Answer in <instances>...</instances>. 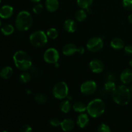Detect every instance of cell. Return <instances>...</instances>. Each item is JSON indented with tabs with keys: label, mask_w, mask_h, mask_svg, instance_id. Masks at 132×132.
<instances>
[{
	"label": "cell",
	"mask_w": 132,
	"mask_h": 132,
	"mask_svg": "<svg viewBox=\"0 0 132 132\" xmlns=\"http://www.w3.org/2000/svg\"><path fill=\"white\" fill-rule=\"evenodd\" d=\"M128 21L130 22V23L132 24V14L129 15L128 18Z\"/></svg>",
	"instance_id": "cell-38"
},
{
	"label": "cell",
	"mask_w": 132,
	"mask_h": 132,
	"mask_svg": "<svg viewBox=\"0 0 132 132\" xmlns=\"http://www.w3.org/2000/svg\"><path fill=\"white\" fill-rule=\"evenodd\" d=\"M97 132H111L110 128L106 124H101L97 128Z\"/></svg>",
	"instance_id": "cell-31"
},
{
	"label": "cell",
	"mask_w": 132,
	"mask_h": 132,
	"mask_svg": "<svg viewBox=\"0 0 132 132\" xmlns=\"http://www.w3.org/2000/svg\"><path fill=\"white\" fill-rule=\"evenodd\" d=\"M130 92H131V93L132 94V85H131V87H130Z\"/></svg>",
	"instance_id": "cell-41"
},
{
	"label": "cell",
	"mask_w": 132,
	"mask_h": 132,
	"mask_svg": "<svg viewBox=\"0 0 132 132\" xmlns=\"http://www.w3.org/2000/svg\"><path fill=\"white\" fill-rule=\"evenodd\" d=\"M31 73L26 71L23 72L19 76V80L23 83H28L31 79Z\"/></svg>",
	"instance_id": "cell-27"
},
{
	"label": "cell",
	"mask_w": 132,
	"mask_h": 132,
	"mask_svg": "<svg viewBox=\"0 0 132 132\" xmlns=\"http://www.w3.org/2000/svg\"><path fill=\"white\" fill-rule=\"evenodd\" d=\"M45 5L48 11L50 12H54L59 8V3L58 0H46Z\"/></svg>",
	"instance_id": "cell-17"
},
{
	"label": "cell",
	"mask_w": 132,
	"mask_h": 132,
	"mask_svg": "<svg viewBox=\"0 0 132 132\" xmlns=\"http://www.w3.org/2000/svg\"><path fill=\"white\" fill-rule=\"evenodd\" d=\"M87 18V13L83 9H80L77 10L75 14V18L79 22H82Z\"/></svg>",
	"instance_id": "cell-22"
},
{
	"label": "cell",
	"mask_w": 132,
	"mask_h": 132,
	"mask_svg": "<svg viewBox=\"0 0 132 132\" xmlns=\"http://www.w3.org/2000/svg\"><path fill=\"white\" fill-rule=\"evenodd\" d=\"M107 79L108 81H113L114 82L115 80H116V76L113 73H110L107 77Z\"/></svg>",
	"instance_id": "cell-36"
},
{
	"label": "cell",
	"mask_w": 132,
	"mask_h": 132,
	"mask_svg": "<svg viewBox=\"0 0 132 132\" xmlns=\"http://www.w3.org/2000/svg\"><path fill=\"white\" fill-rule=\"evenodd\" d=\"M104 46V42L101 37H94L90 39L86 44L87 49L91 52H97L100 51Z\"/></svg>",
	"instance_id": "cell-7"
},
{
	"label": "cell",
	"mask_w": 132,
	"mask_h": 132,
	"mask_svg": "<svg viewBox=\"0 0 132 132\" xmlns=\"http://www.w3.org/2000/svg\"><path fill=\"white\" fill-rule=\"evenodd\" d=\"M60 126L64 131H70L74 128L75 123L71 119H65L61 121Z\"/></svg>",
	"instance_id": "cell-15"
},
{
	"label": "cell",
	"mask_w": 132,
	"mask_h": 132,
	"mask_svg": "<svg viewBox=\"0 0 132 132\" xmlns=\"http://www.w3.org/2000/svg\"><path fill=\"white\" fill-rule=\"evenodd\" d=\"M31 45L34 47L41 48L46 45L48 37L46 34L42 30H37L31 34L29 37Z\"/></svg>",
	"instance_id": "cell-5"
},
{
	"label": "cell",
	"mask_w": 132,
	"mask_h": 132,
	"mask_svg": "<svg viewBox=\"0 0 132 132\" xmlns=\"http://www.w3.org/2000/svg\"><path fill=\"white\" fill-rule=\"evenodd\" d=\"M13 75V69L10 67H5L0 71V77L4 79L10 78Z\"/></svg>",
	"instance_id": "cell-19"
},
{
	"label": "cell",
	"mask_w": 132,
	"mask_h": 132,
	"mask_svg": "<svg viewBox=\"0 0 132 132\" xmlns=\"http://www.w3.org/2000/svg\"><path fill=\"white\" fill-rule=\"evenodd\" d=\"M33 19L31 14L28 11L23 10L18 14L15 19V26L19 31L28 30L32 27Z\"/></svg>",
	"instance_id": "cell-3"
},
{
	"label": "cell",
	"mask_w": 132,
	"mask_h": 132,
	"mask_svg": "<svg viewBox=\"0 0 132 132\" xmlns=\"http://www.w3.org/2000/svg\"><path fill=\"white\" fill-rule=\"evenodd\" d=\"M30 1H32V2H34V3H39L40 1H41V0H30Z\"/></svg>",
	"instance_id": "cell-39"
},
{
	"label": "cell",
	"mask_w": 132,
	"mask_h": 132,
	"mask_svg": "<svg viewBox=\"0 0 132 132\" xmlns=\"http://www.w3.org/2000/svg\"><path fill=\"white\" fill-rule=\"evenodd\" d=\"M125 42L123 40L119 37L113 39L110 42V46L114 50H121L125 48Z\"/></svg>",
	"instance_id": "cell-18"
},
{
	"label": "cell",
	"mask_w": 132,
	"mask_h": 132,
	"mask_svg": "<svg viewBox=\"0 0 132 132\" xmlns=\"http://www.w3.org/2000/svg\"><path fill=\"white\" fill-rule=\"evenodd\" d=\"M61 121H60V120L56 118L52 119L50 121V125L54 126V127H58V126H61Z\"/></svg>",
	"instance_id": "cell-33"
},
{
	"label": "cell",
	"mask_w": 132,
	"mask_h": 132,
	"mask_svg": "<svg viewBox=\"0 0 132 132\" xmlns=\"http://www.w3.org/2000/svg\"><path fill=\"white\" fill-rule=\"evenodd\" d=\"M53 95L57 99H65L68 95V87L64 81H59L54 85L52 89Z\"/></svg>",
	"instance_id": "cell-6"
},
{
	"label": "cell",
	"mask_w": 132,
	"mask_h": 132,
	"mask_svg": "<svg viewBox=\"0 0 132 132\" xmlns=\"http://www.w3.org/2000/svg\"><path fill=\"white\" fill-rule=\"evenodd\" d=\"M121 82L125 85H128L132 82V70L126 68L121 73L120 76Z\"/></svg>",
	"instance_id": "cell-11"
},
{
	"label": "cell",
	"mask_w": 132,
	"mask_h": 132,
	"mask_svg": "<svg viewBox=\"0 0 132 132\" xmlns=\"http://www.w3.org/2000/svg\"><path fill=\"white\" fill-rule=\"evenodd\" d=\"M77 52L79 53L80 54H83L85 52V49L83 47L77 48Z\"/></svg>",
	"instance_id": "cell-37"
},
{
	"label": "cell",
	"mask_w": 132,
	"mask_h": 132,
	"mask_svg": "<svg viewBox=\"0 0 132 132\" xmlns=\"http://www.w3.org/2000/svg\"><path fill=\"white\" fill-rule=\"evenodd\" d=\"M14 9L10 5H3L0 9V18L3 19H8L12 15Z\"/></svg>",
	"instance_id": "cell-12"
},
{
	"label": "cell",
	"mask_w": 132,
	"mask_h": 132,
	"mask_svg": "<svg viewBox=\"0 0 132 132\" xmlns=\"http://www.w3.org/2000/svg\"><path fill=\"white\" fill-rule=\"evenodd\" d=\"M1 32L5 36H10L14 32V27L10 24H5L1 27Z\"/></svg>",
	"instance_id": "cell-21"
},
{
	"label": "cell",
	"mask_w": 132,
	"mask_h": 132,
	"mask_svg": "<svg viewBox=\"0 0 132 132\" xmlns=\"http://www.w3.org/2000/svg\"><path fill=\"white\" fill-rule=\"evenodd\" d=\"M122 6L125 10L128 11L132 10V0H123L122 1Z\"/></svg>",
	"instance_id": "cell-30"
},
{
	"label": "cell",
	"mask_w": 132,
	"mask_h": 132,
	"mask_svg": "<svg viewBox=\"0 0 132 132\" xmlns=\"http://www.w3.org/2000/svg\"><path fill=\"white\" fill-rule=\"evenodd\" d=\"M81 92L85 95H91L97 90V84L95 81L88 80L85 81L80 87Z\"/></svg>",
	"instance_id": "cell-9"
},
{
	"label": "cell",
	"mask_w": 132,
	"mask_h": 132,
	"mask_svg": "<svg viewBox=\"0 0 132 132\" xmlns=\"http://www.w3.org/2000/svg\"><path fill=\"white\" fill-rule=\"evenodd\" d=\"M35 101L39 104H43L47 102V97L46 95L42 94H36L34 97Z\"/></svg>",
	"instance_id": "cell-25"
},
{
	"label": "cell",
	"mask_w": 132,
	"mask_h": 132,
	"mask_svg": "<svg viewBox=\"0 0 132 132\" xmlns=\"http://www.w3.org/2000/svg\"><path fill=\"white\" fill-rule=\"evenodd\" d=\"M94 0H77V5L81 9H87L90 7Z\"/></svg>",
	"instance_id": "cell-24"
},
{
	"label": "cell",
	"mask_w": 132,
	"mask_h": 132,
	"mask_svg": "<svg viewBox=\"0 0 132 132\" xmlns=\"http://www.w3.org/2000/svg\"><path fill=\"white\" fill-rule=\"evenodd\" d=\"M20 132H32V129L30 125H24L21 127Z\"/></svg>",
	"instance_id": "cell-34"
},
{
	"label": "cell",
	"mask_w": 132,
	"mask_h": 132,
	"mask_svg": "<svg viewBox=\"0 0 132 132\" xmlns=\"http://www.w3.org/2000/svg\"><path fill=\"white\" fill-rule=\"evenodd\" d=\"M46 35H47V37L51 39H55L58 37L59 33L56 28H50L46 32Z\"/></svg>",
	"instance_id": "cell-28"
},
{
	"label": "cell",
	"mask_w": 132,
	"mask_h": 132,
	"mask_svg": "<svg viewBox=\"0 0 132 132\" xmlns=\"http://www.w3.org/2000/svg\"><path fill=\"white\" fill-rule=\"evenodd\" d=\"M131 132H132V131H131Z\"/></svg>",
	"instance_id": "cell-45"
},
{
	"label": "cell",
	"mask_w": 132,
	"mask_h": 132,
	"mask_svg": "<svg viewBox=\"0 0 132 132\" xmlns=\"http://www.w3.org/2000/svg\"><path fill=\"white\" fill-rule=\"evenodd\" d=\"M60 110L64 113H68L72 109V105L68 100H64L60 104Z\"/></svg>",
	"instance_id": "cell-23"
},
{
	"label": "cell",
	"mask_w": 132,
	"mask_h": 132,
	"mask_svg": "<svg viewBox=\"0 0 132 132\" xmlns=\"http://www.w3.org/2000/svg\"><path fill=\"white\" fill-rule=\"evenodd\" d=\"M15 67L21 71H27L32 66V61L30 56L23 50H18L13 56Z\"/></svg>",
	"instance_id": "cell-1"
},
{
	"label": "cell",
	"mask_w": 132,
	"mask_h": 132,
	"mask_svg": "<svg viewBox=\"0 0 132 132\" xmlns=\"http://www.w3.org/2000/svg\"><path fill=\"white\" fill-rule=\"evenodd\" d=\"M43 59L48 64H55L59 61V54L54 48H49L44 53Z\"/></svg>",
	"instance_id": "cell-8"
},
{
	"label": "cell",
	"mask_w": 132,
	"mask_h": 132,
	"mask_svg": "<svg viewBox=\"0 0 132 132\" xmlns=\"http://www.w3.org/2000/svg\"><path fill=\"white\" fill-rule=\"evenodd\" d=\"M106 110V104L101 99H95L91 101L87 105L88 113L94 118H97L101 116L104 113Z\"/></svg>",
	"instance_id": "cell-4"
},
{
	"label": "cell",
	"mask_w": 132,
	"mask_h": 132,
	"mask_svg": "<svg viewBox=\"0 0 132 132\" xmlns=\"http://www.w3.org/2000/svg\"><path fill=\"white\" fill-rule=\"evenodd\" d=\"M1 0H0V3H1Z\"/></svg>",
	"instance_id": "cell-44"
},
{
	"label": "cell",
	"mask_w": 132,
	"mask_h": 132,
	"mask_svg": "<svg viewBox=\"0 0 132 132\" xmlns=\"http://www.w3.org/2000/svg\"><path fill=\"white\" fill-rule=\"evenodd\" d=\"M90 70L95 73H100L104 70V66L103 62L99 59H94L89 64Z\"/></svg>",
	"instance_id": "cell-10"
},
{
	"label": "cell",
	"mask_w": 132,
	"mask_h": 132,
	"mask_svg": "<svg viewBox=\"0 0 132 132\" xmlns=\"http://www.w3.org/2000/svg\"><path fill=\"white\" fill-rule=\"evenodd\" d=\"M77 52V47L73 43H68L63 48V53L64 55L70 56Z\"/></svg>",
	"instance_id": "cell-14"
},
{
	"label": "cell",
	"mask_w": 132,
	"mask_h": 132,
	"mask_svg": "<svg viewBox=\"0 0 132 132\" xmlns=\"http://www.w3.org/2000/svg\"><path fill=\"white\" fill-rule=\"evenodd\" d=\"M89 123V117L86 113H81L77 117V124L81 128H84Z\"/></svg>",
	"instance_id": "cell-16"
},
{
	"label": "cell",
	"mask_w": 132,
	"mask_h": 132,
	"mask_svg": "<svg viewBox=\"0 0 132 132\" xmlns=\"http://www.w3.org/2000/svg\"><path fill=\"white\" fill-rule=\"evenodd\" d=\"M104 90H106L108 92H112L113 93V92L116 90V89L117 88H116V85L115 82L113 81H107L105 84H104Z\"/></svg>",
	"instance_id": "cell-26"
},
{
	"label": "cell",
	"mask_w": 132,
	"mask_h": 132,
	"mask_svg": "<svg viewBox=\"0 0 132 132\" xmlns=\"http://www.w3.org/2000/svg\"><path fill=\"white\" fill-rule=\"evenodd\" d=\"M131 92L130 88L125 85L119 86L112 93V98L116 104L121 106L127 105L131 100Z\"/></svg>",
	"instance_id": "cell-2"
},
{
	"label": "cell",
	"mask_w": 132,
	"mask_h": 132,
	"mask_svg": "<svg viewBox=\"0 0 132 132\" xmlns=\"http://www.w3.org/2000/svg\"><path fill=\"white\" fill-rule=\"evenodd\" d=\"M1 20H0V27H1Z\"/></svg>",
	"instance_id": "cell-42"
},
{
	"label": "cell",
	"mask_w": 132,
	"mask_h": 132,
	"mask_svg": "<svg viewBox=\"0 0 132 132\" xmlns=\"http://www.w3.org/2000/svg\"><path fill=\"white\" fill-rule=\"evenodd\" d=\"M63 27H64V29L68 33H73L77 30V24L74 20L68 19L64 21Z\"/></svg>",
	"instance_id": "cell-13"
},
{
	"label": "cell",
	"mask_w": 132,
	"mask_h": 132,
	"mask_svg": "<svg viewBox=\"0 0 132 132\" xmlns=\"http://www.w3.org/2000/svg\"><path fill=\"white\" fill-rule=\"evenodd\" d=\"M1 132H8V131H1Z\"/></svg>",
	"instance_id": "cell-43"
},
{
	"label": "cell",
	"mask_w": 132,
	"mask_h": 132,
	"mask_svg": "<svg viewBox=\"0 0 132 132\" xmlns=\"http://www.w3.org/2000/svg\"><path fill=\"white\" fill-rule=\"evenodd\" d=\"M30 73L34 77H39L41 75V72L37 67L32 66L30 68Z\"/></svg>",
	"instance_id": "cell-29"
},
{
	"label": "cell",
	"mask_w": 132,
	"mask_h": 132,
	"mask_svg": "<svg viewBox=\"0 0 132 132\" xmlns=\"http://www.w3.org/2000/svg\"><path fill=\"white\" fill-rule=\"evenodd\" d=\"M125 52L127 55H132V46L131 45H126L124 48Z\"/></svg>",
	"instance_id": "cell-35"
},
{
	"label": "cell",
	"mask_w": 132,
	"mask_h": 132,
	"mask_svg": "<svg viewBox=\"0 0 132 132\" xmlns=\"http://www.w3.org/2000/svg\"><path fill=\"white\" fill-rule=\"evenodd\" d=\"M43 9L44 8L42 4L37 3V5H36L33 7V12L36 14H39L42 12L43 10Z\"/></svg>",
	"instance_id": "cell-32"
},
{
	"label": "cell",
	"mask_w": 132,
	"mask_h": 132,
	"mask_svg": "<svg viewBox=\"0 0 132 132\" xmlns=\"http://www.w3.org/2000/svg\"><path fill=\"white\" fill-rule=\"evenodd\" d=\"M73 110L76 112H79V113H82V112H85L87 108V106L84 103L81 101L76 102L72 106Z\"/></svg>",
	"instance_id": "cell-20"
},
{
	"label": "cell",
	"mask_w": 132,
	"mask_h": 132,
	"mask_svg": "<svg viewBox=\"0 0 132 132\" xmlns=\"http://www.w3.org/2000/svg\"><path fill=\"white\" fill-rule=\"evenodd\" d=\"M129 64H130V65L131 66V67L132 68V59L130 61V63H129Z\"/></svg>",
	"instance_id": "cell-40"
}]
</instances>
